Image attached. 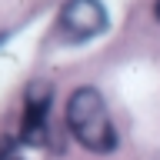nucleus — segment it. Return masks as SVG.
Instances as JSON below:
<instances>
[{"instance_id": "2", "label": "nucleus", "mask_w": 160, "mask_h": 160, "mask_svg": "<svg viewBox=\"0 0 160 160\" xmlns=\"http://www.w3.org/2000/svg\"><path fill=\"white\" fill-rule=\"evenodd\" d=\"M50 107H53V87L43 80H33L23 93L20 143H30V147H47L50 143Z\"/></svg>"}, {"instance_id": "5", "label": "nucleus", "mask_w": 160, "mask_h": 160, "mask_svg": "<svg viewBox=\"0 0 160 160\" xmlns=\"http://www.w3.org/2000/svg\"><path fill=\"white\" fill-rule=\"evenodd\" d=\"M3 160H17V157H3Z\"/></svg>"}, {"instance_id": "3", "label": "nucleus", "mask_w": 160, "mask_h": 160, "mask_svg": "<svg viewBox=\"0 0 160 160\" xmlns=\"http://www.w3.org/2000/svg\"><path fill=\"white\" fill-rule=\"evenodd\" d=\"M107 30V7L100 0H67L60 10V33L67 40H90Z\"/></svg>"}, {"instance_id": "1", "label": "nucleus", "mask_w": 160, "mask_h": 160, "mask_svg": "<svg viewBox=\"0 0 160 160\" xmlns=\"http://www.w3.org/2000/svg\"><path fill=\"white\" fill-rule=\"evenodd\" d=\"M67 127L77 137L80 147L90 153H110L117 150V127L110 120L103 93L97 87H77L67 100Z\"/></svg>"}, {"instance_id": "4", "label": "nucleus", "mask_w": 160, "mask_h": 160, "mask_svg": "<svg viewBox=\"0 0 160 160\" xmlns=\"http://www.w3.org/2000/svg\"><path fill=\"white\" fill-rule=\"evenodd\" d=\"M153 13H157V20H160V0H157V3H153Z\"/></svg>"}]
</instances>
